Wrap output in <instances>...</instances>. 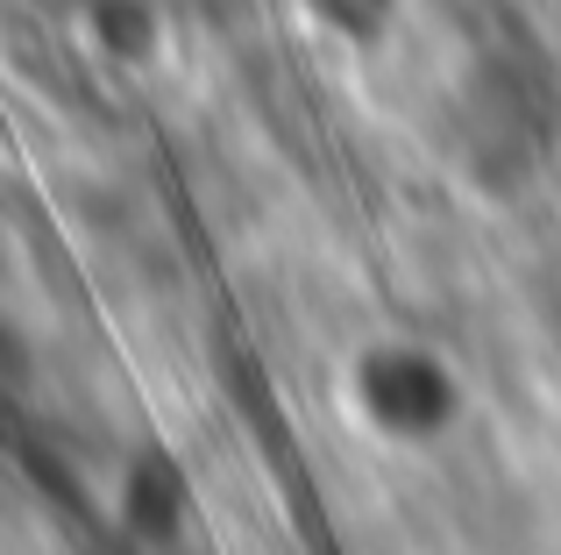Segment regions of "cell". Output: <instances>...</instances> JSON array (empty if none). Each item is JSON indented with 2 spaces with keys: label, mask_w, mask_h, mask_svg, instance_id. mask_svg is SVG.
Segmentation results:
<instances>
[{
  "label": "cell",
  "mask_w": 561,
  "mask_h": 555,
  "mask_svg": "<svg viewBox=\"0 0 561 555\" xmlns=\"http://www.w3.org/2000/svg\"><path fill=\"white\" fill-rule=\"evenodd\" d=\"M356 406L377 434H434L455 420V385L426 349H377L356 371Z\"/></svg>",
  "instance_id": "cell-1"
}]
</instances>
